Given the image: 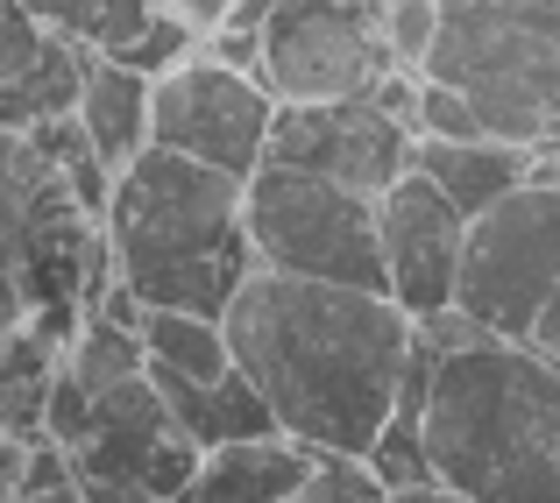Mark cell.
Instances as JSON below:
<instances>
[{
	"mask_svg": "<svg viewBox=\"0 0 560 503\" xmlns=\"http://www.w3.org/2000/svg\"><path fill=\"white\" fill-rule=\"evenodd\" d=\"M234 369L262 390L277 433L313 454H370L411 362V313L390 291L248 270L220 305Z\"/></svg>",
	"mask_w": 560,
	"mask_h": 503,
	"instance_id": "1",
	"label": "cell"
},
{
	"mask_svg": "<svg viewBox=\"0 0 560 503\" xmlns=\"http://www.w3.org/2000/svg\"><path fill=\"white\" fill-rule=\"evenodd\" d=\"M419 440L468 503H560V362L504 334L433 348Z\"/></svg>",
	"mask_w": 560,
	"mask_h": 503,
	"instance_id": "2",
	"label": "cell"
},
{
	"mask_svg": "<svg viewBox=\"0 0 560 503\" xmlns=\"http://www.w3.org/2000/svg\"><path fill=\"white\" fill-rule=\"evenodd\" d=\"M100 227L114 248V277L142 305L220 313L234 284L256 270L242 234V177L199 164V156L156 150V142L114 171Z\"/></svg>",
	"mask_w": 560,
	"mask_h": 503,
	"instance_id": "3",
	"label": "cell"
},
{
	"mask_svg": "<svg viewBox=\"0 0 560 503\" xmlns=\"http://www.w3.org/2000/svg\"><path fill=\"white\" fill-rule=\"evenodd\" d=\"M419 71L462 85L490 136L525 150L560 142V0H440Z\"/></svg>",
	"mask_w": 560,
	"mask_h": 503,
	"instance_id": "4",
	"label": "cell"
},
{
	"mask_svg": "<svg viewBox=\"0 0 560 503\" xmlns=\"http://www.w3.org/2000/svg\"><path fill=\"white\" fill-rule=\"evenodd\" d=\"M242 234L262 270L327 277V284L383 291V248H376V199L348 191L334 177L291 171L262 156L242 177Z\"/></svg>",
	"mask_w": 560,
	"mask_h": 503,
	"instance_id": "5",
	"label": "cell"
},
{
	"mask_svg": "<svg viewBox=\"0 0 560 503\" xmlns=\"http://www.w3.org/2000/svg\"><path fill=\"white\" fill-rule=\"evenodd\" d=\"M553 284H560V171L547 156L525 185H511L504 199L468 213L454 305H462L476 327H490L504 340H525Z\"/></svg>",
	"mask_w": 560,
	"mask_h": 503,
	"instance_id": "6",
	"label": "cell"
},
{
	"mask_svg": "<svg viewBox=\"0 0 560 503\" xmlns=\"http://www.w3.org/2000/svg\"><path fill=\"white\" fill-rule=\"evenodd\" d=\"M270 121H277V93L262 85V71L228 65L213 50H185L178 65H164L150 79V142L199 156L213 171L234 177L256 171L270 156Z\"/></svg>",
	"mask_w": 560,
	"mask_h": 503,
	"instance_id": "7",
	"label": "cell"
},
{
	"mask_svg": "<svg viewBox=\"0 0 560 503\" xmlns=\"http://www.w3.org/2000/svg\"><path fill=\"white\" fill-rule=\"evenodd\" d=\"M256 71L277 100H348L390 71L383 0H262Z\"/></svg>",
	"mask_w": 560,
	"mask_h": 503,
	"instance_id": "8",
	"label": "cell"
},
{
	"mask_svg": "<svg viewBox=\"0 0 560 503\" xmlns=\"http://www.w3.org/2000/svg\"><path fill=\"white\" fill-rule=\"evenodd\" d=\"M270 164L334 177L348 191H376L397 185L411 171V128L390 121L370 93L348 100H277L270 121Z\"/></svg>",
	"mask_w": 560,
	"mask_h": 503,
	"instance_id": "9",
	"label": "cell"
},
{
	"mask_svg": "<svg viewBox=\"0 0 560 503\" xmlns=\"http://www.w3.org/2000/svg\"><path fill=\"white\" fill-rule=\"evenodd\" d=\"M462 234L468 213L433 185L425 171H405L397 185L376 191V248H383V291L405 305L411 319L454 305V277H462Z\"/></svg>",
	"mask_w": 560,
	"mask_h": 503,
	"instance_id": "10",
	"label": "cell"
},
{
	"mask_svg": "<svg viewBox=\"0 0 560 503\" xmlns=\"http://www.w3.org/2000/svg\"><path fill=\"white\" fill-rule=\"evenodd\" d=\"M313 476V447L291 433H256V440H220L199 454L178 503H284Z\"/></svg>",
	"mask_w": 560,
	"mask_h": 503,
	"instance_id": "11",
	"label": "cell"
},
{
	"mask_svg": "<svg viewBox=\"0 0 560 503\" xmlns=\"http://www.w3.org/2000/svg\"><path fill=\"white\" fill-rule=\"evenodd\" d=\"M71 114H79L85 142H93V156L107 171L136 164V156L150 150V71L121 65V57H107V50H85Z\"/></svg>",
	"mask_w": 560,
	"mask_h": 503,
	"instance_id": "12",
	"label": "cell"
},
{
	"mask_svg": "<svg viewBox=\"0 0 560 503\" xmlns=\"http://www.w3.org/2000/svg\"><path fill=\"white\" fill-rule=\"evenodd\" d=\"M57 177L65 171H57L22 128V156L0 171V348L36 319V291H28V220H36V199Z\"/></svg>",
	"mask_w": 560,
	"mask_h": 503,
	"instance_id": "13",
	"label": "cell"
},
{
	"mask_svg": "<svg viewBox=\"0 0 560 503\" xmlns=\"http://www.w3.org/2000/svg\"><path fill=\"white\" fill-rule=\"evenodd\" d=\"M547 150H525L504 136H468V142H411V171H425L462 213H482L490 199H504L511 185H525Z\"/></svg>",
	"mask_w": 560,
	"mask_h": 503,
	"instance_id": "14",
	"label": "cell"
},
{
	"mask_svg": "<svg viewBox=\"0 0 560 503\" xmlns=\"http://www.w3.org/2000/svg\"><path fill=\"white\" fill-rule=\"evenodd\" d=\"M136 334H142V354H150V362L178 369V376H191V383H220L234 369V348H228L220 313H191V305H142Z\"/></svg>",
	"mask_w": 560,
	"mask_h": 503,
	"instance_id": "15",
	"label": "cell"
},
{
	"mask_svg": "<svg viewBox=\"0 0 560 503\" xmlns=\"http://www.w3.org/2000/svg\"><path fill=\"white\" fill-rule=\"evenodd\" d=\"M14 8L50 36H71L85 50H114V43H128L142 28L150 0H14Z\"/></svg>",
	"mask_w": 560,
	"mask_h": 503,
	"instance_id": "16",
	"label": "cell"
},
{
	"mask_svg": "<svg viewBox=\"0 0 560 503\" xmlns=\"http://www.w3.org/2000/svg\"><path fill=\"white\" fill-rule=\"evenodd\" d=\"M305 496L313 503H390V482L370 468V454H313Z\"/></svg>",
	"mask_w": 560,
	"mask_h": 503,
	"instance_id": "17",
	"label": "cell"
},
{
	"mask_svg": "<svg viewBox=\"0 0 560 503\" xmlns=\"http://www.w3.org/2000/svg\"><path fill=\"white\" fill-rule=\"evenodd\" d=\"M433 36H440V0H383V50H390V65L419 71Z\"/></svg>",
	"mask_w": 560,
	"mask_h": 503,
	"instance_id": "18",
	"label": "cell"
},
{
	"mask_svg": "<svg viewBox=\"0 0 560 503\" xmlns=\"http://www.w3.org/2000/svg\"><path fill=\"white\" fill-rule=\"evenodd\" d=\"M185 50H199V36H191V28H178L171 14H156V8H150L136 36H128V43H114L107 57H121V65H136V71H150V79H156V71H164V65H178Z\"/></svg>",
	"mask_w": 560,
	"mask_h": 503,
	"instance_id": "19",
	"label": "cell"
},
{
	"mask_svg": "<svg viewBox=\"0 0 560 503\" xmlns=\"http://www.w3.org/2000/svg\"><path fill=\"white\" fill-rule=\"evenodd\" d=\"M43 43H50V28H36L14 0H0V85L14 79V71H28L43 57Z\"/></svg>",
	"mask_w": 560,
	"mask_h": 503,
	"instance_id": "20",
	"label": "cell"
},
{
	"mask_svg": "<svg viewBox=\"0 0 560 503\" xmlns=\"http://www.w3.org/2000/svg\"><path fill=\"white\" fill-rule=\"evenodd\" d=\"M150 8L171 14L178 28H191V36L206 43V36H220V28L234 22V8H242V0H150Z\"/></svg>",
	"mask_w": 560,
	"mask_h": 503,
	"instance_id": "21",
	"label": "cell"
},
{
	"mask_svg": "<svg viewBox=\"0 0 560 503\" xmlns=\"http://www.w3.org/2000/svg\"><path fill=\"white\" fill-rule=\"evenodd\" d=\"M79 496L85 503H164V496L142 490V482H128V476H79Z\"/></svg>",
	"mask_w": 560,
	"mask_h": 503,
	"instance_id": "22",
	"label": "cell"
},
{
	"mask_svg": "<svg viewBox=\"0 0 560 503\" xmlns=\"http://www.w3.org/2000/svg\"><path fill=\"white\" fill-rule=\"evenodd\" d=\"M390 503H468L454 482H440V476H419V482H397Z\"/></svg>",
	"mask_w": 560,
	"mask_h": 503,
	"instance_id": "23",
	"label": "cell"
},
{
	"mask_svg": "<svg viewBox=\"0 0 560 503\" xmlns=\"http://www.w3.org/2000/svg\"><path fill=\"white\" fill-rule=\"evenodd\" d=\"M525 340H533L539 354H553V362H560V284L547 291V305H539V319H533V334H525Z\"/></svg>",
	"mask_w": 560,
	"mask_h": 503,
	"instance_id": "24",
	"label": "cell"
},
{
	"mask_svg": "<svg viewBox=\"0 0 560 503\" xmlns=\"http://www.w3.org/2000/svg\"><path fill=\"white\" fill-rule=\"evenodd\" d=\"M14 468H22V440H0V503H14Z\"/></svg>",
	"mask_w": 560,
	"mask_h": 503,
	"instance_id": "25",
	"label": "cell"
},
{
	"mask_svg": "<svg viewBox=\"0 0 560 503\" xmlns=\"http://www.w3.org/2000/svg\"><path fill=\"white\" fill-rule=\"evenodd\" d=\"M28 503H85V496H79V482H65V490H50V496H28Z\"/></svg>",
	"mask_w": 560,
	"mask_h": 503,
	"instance_id": "26",
	"label": "cell"
},
{
	"mask_svg": "<svg viewBox=\"0 0 560 503\" xmlns=\"http://www.w3.org/2000/svg\"><path fill=\"white\" fill-rule=\"evenodd\" d=\"M547 156H553V171H560V142H553V150H547Z\"/></svg>",
	"mask_w": 560,
	"mask_h": 503,
	"instance_id": "27",
	"label": "cell"
},
{
	"mask_svg": "<svg viewBox=\"0 0 560 503\" xmlns=\"http://www.w3.org/2000/svg\"><path fill=\"white\" fill-rule=\"evenodd\" d=\"M284 503H313V496H305V490H299V496H284Z\"/></svg>",
	"mask_w": 560,
	"mask_h": 503,
	"instance_id": "28",
	"label": "cell"
}]
</instances>
